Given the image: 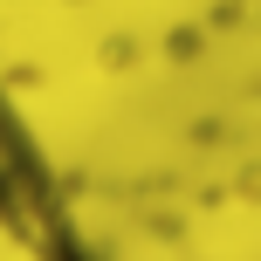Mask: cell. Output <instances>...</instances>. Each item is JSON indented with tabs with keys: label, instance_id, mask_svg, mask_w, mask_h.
I'll return each mask as SVG.
<instances>
[{
	"label": "cell",
	"instance_id": "6da1fadb",
	"mask_svg": "<svg viewBox=\"0 0 261 261\" xmlns=\"http://www.w3.org/2000/svg\"><path fill=\"white\" fill-rule=\"evenodd\" d=\"M0 234L28 261H103L83 241L76 213L62 199V179L41 158V144L21 124V110L7 103V90H0Z\"/></svg>",
	"mask_w": 261,
	"mask_h": 261
}]
</instances>
